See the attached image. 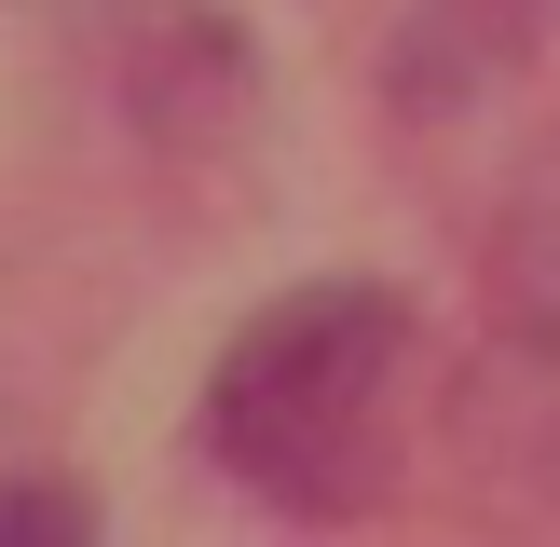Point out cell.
I'll list each match as a JSON object with an SVG mask.
<instances>
[{
    "mask_svg": "<svg viewBox=\"0 0 560 547\" xmlns=\"http://www.w3.org/2000/svg\"><path fill=\"white\" fill-rule=\"evenodd\" d=\"M410 370V301L397 288H288L219 342L206 370V452L260 507H355L383 465V410Z\"/></svg>",
    "mask_w": 560,
    "mask_h": 547,
    "instance_id": "1",
    "label": "cell"
},
{
    "mask_svg": "<svg viewBox=\"0 0 560 547\" xmlns=\"http://www.w3.org/2000/svg\"><path fill=\"white\" fill-rule=\"evenodd\" d=\"M0 534H96V492H55V479H14V492H0Z\"/></svg>",
    "mask_w": 560,
    "mask_h": 547,
    "instance_id": "2",
    "label": "cell"
}]
</instances>
